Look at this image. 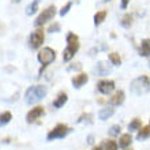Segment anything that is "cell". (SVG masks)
Returning a JSON list of instances; mask_svg holds the SVG:
<instances>
[{
    "label": "cell",
    "mask_w": 150,
    "mask_h": 150,
    "mask_svg": "<svg viewBox=\"0 0 150 150\" xmlns=\"http://www.w3.org/2000/svg\"><path fill=\"white\" fill-rule=\"evenodd\" d=\"M149 137H150V126L141 127V128L138 130V134H137V139H138V141L147 139Z\"/></svg>",
    "instance_id": "obj_17"
},
{
    "label": "cell",
    "mask_w": 150,
    "mask_h": 150,
    "mask_svg": "<svg viewBox=\"0 0 150 150\" xmlns=\"http://www.w3.org/2000/svg\"><path fill=\"white\" fill-rule=\"evenodd\" d=\"M66 40H67V47L63 51V60L64 62H70V60H72L75 53L79 51L81 44H79V37L72 32L68 33Z\"/></svg>",
    "instance_id": "obj_2"
},
{
    "label": "cell",
    "mask_w": 150,
    "mask_h": 150,
    "mask_svg": "<svg viewBox=\"0 0 150 150\" xmlns=\"http://www.w3.org/2000/svg\"><path fill=\"white\" fill-rule=\"evenodd\" d=\"M132 143V137L130 135V132H127V134H123L119 139V146L123 147V149H127V147H130V145Z\"/></svg>",
    "instance_id": "obj_15"
},
{
    "label": "cell",
    "mask_w": 150,
    "mask_h": 150,
    "mask_svg": "<svg viewBox=\"0 0 150 150\" xmlns=\"http://www.w3.org/2000/svg\"><path fill=\"white\" fill-rule=\"evenodd\" d=\"M71 7H72V1H67V3L64 4L63 7L60 8V11H59V14L62 16H64V15H67L68 14V11L71 10Z\"/></svg>",
    "instance_id": "obj_26"
},
{
    "label": "cell",
    "mask_w": 150,
    "mask_h": 150,
    "mask_svg": "<svg viewBox=\"0 0 150 150\" xmlns=\"http://www.w3.org/2000/svg\"><path fill=\"white\" fill-rule=\"evenodd\" d=\"M67 100H68L67 93H64V91H60L59 94L56 96V98L53 100L52 105H53V108H56V109H60L62 107H64V104L67 103Z\"/></svg>",
    "instance_id": "obj_13"
},
{
    "label": "cell",
    "mask_w": 150,
    "mask_h": 150,
    "mask_svg": "<svg viewBox=\"0 0 150 150\" xmlns=\"http://www.w3.org/2000/svg\"><path fill=\"white\" fill-rule=\"evenodd\" d=\"M108 12L107 10H101V11H97L94 14V25L96 26H100V25L103 23L104 21H105V18H107Z\"/></svg>",
    "instance_id": "obj_18"
},
{
    "label": "cell",
    "mask_w": 150,
    "mask_h": 150,
    "mask_svg": "<svg viewBox=\"0 0 150 150\" xmlns=\"http://www.w3.org/2000/svg\"><path fill=\"white\" fill-rule=\"evenodd\" d=\"M81 68H82V64L81 63H75V64H71V66H68V71H72V70H75V71H76V70H81Z\"/></svg>",
    "instance_id": "obj_28"
},
{
    "label": "cell",
    "mask_w": 150,
    "mask_h": 150,
    "mask_svg": "<svg viewBox=\"0 0 150 150\" xmlns=\"http://www.w3.org/2000/svg\"><path fill=\"white\" fill-rule=\"evenodd\" d=\"M124 98H126L124 91L117 90V91H115L113 94L109 97V104H111L112 107H119V105H122V104L124 103Z\"/></svg>",
    "instance_id": "obj_11"
},
{
    "label": "cell",
    "mask_w": 150,
    "mask_h": 150,
    "mask_svg": "<svg viewBox=\"0 0 150 150\" xmlns=\"http://www.w3.org/2000/svg\"><path fill=\"white\" fill-rule=\"evenodd\" d=\"M55 15H56V7L55 6H49V7H47L45 10H42V11L40 12V15L37 16L36 21H34V26L41 28L42 25L48 23L49 21L53 19Z\"/></svg>",
    "instance_id": "obj_5"
},
{
    "label": "cell",
    "mask_w": 150,
    "mask_h": 150,
    "mask_svg": "<svg viewBox=\"0 0 150 150\" xmlns=\"http://www.w3.org/2000/svg\"><path fill=\"white\" fill-rule=\"evenodd\" d=\"M87 81H89V75L86 72H79V74L74 75L71 79V82L75 89H81L85 83H87Z\"/></svg>",
    "instance_id": "obj_10"
},
{
    "label": "cell",
    "mask_w": 150,
    "mask_h": 150,
    "mask_svg": "<svg viewBox=\"0 0 150 150\" xmlns=\"http://www.w3.org/2000/svg\"><path fill=\"white\" fill-rule=\"evenodd\" d=\"M120 131H122V127L119 126V124H113V126L108 130V134L111 135V137H117L120 134Z\"/></svg>",
    "instance_id": "obj_25"
},
{
    "label": "cell",
    "mask_w": 150,
    "mask_h": 150,
    "mask_svg": "<svg viewBox=\"0 0 150 150\" xmlns=\"http://www.w3.org/2000/svg\"><path fill=\"white\" fill-rule=\"evenodd\" d=\"M94 72L96 75H98V76H105V75L111 74L112 72V68L108 66L107 63H104V62H100L94 68Z\"/></svg>",
    "instance_id": "obj_12"
},
{
    "label": "cell",
    "mask_w": 150,
    "mask_h": 150,
    "mask_svg": "<svg viewBox=\"0 0 150 150\" xmlns=\"http://www.w3.org/2000/svg\"><path fill=\"white\" fill-rule=\"evenodd\" d=\"M130 1H131V0H122V1H120V7H122L123 10H126V8L128 7Z\"/></svg>",
    "instance_id": "obj_29"
},
{
    "label": "cell",
    "mask_w": 150,
    "mask_h": 150,
    "mask_svg": "<svg viewBox=\"0 0 150 150\" xmlns=\"http://www.w3.org/2000/svg\"><path fill=\"white\" fill-rule=\"evenodd\" d=\"M108 59H109L112 66H120L122 64V57H120V55H119L117 52H111L108 55Z\"/></svg>",
    "instance_id": "obj_21"
},
{
    "label": "cell",
    "mask_w": 150,
    "mask_h": 150,
    "mask_svg": "<svg viewBox=\"0 0 150 150\" xmlns=\"http://www.w3.org/2000/svg\"><path fill=\"white\" fill-rule=\"evenodd\" d=\"M48 94V87L44 85H33L25 93V101L29 105L40 103L42 98H45Z\"/></svg>",
    "instance_id": "obj_1"
},
{
    "label": "cell",
    "mask_w": 150,
    "mask_h": 150,
    "mask_svg": "<svg viewBox=\"0 0 150 150\" xmlns=\"http://www.w3.org/2000/svg\"><path fill=\"white\" fill-rule=\"evenodd\" d=\"M107 1H108V0H107Z\"/></svg>",
    "instance_id": "obj_35"
},
{
    "label": "cell",
    "mask_w": 150,
    "mask_h": 150,
    "mask_svg": "<svg viewBox=\"0 0 150 150\" xmlns=\"http://www.w3.org/2000/svg\"><path fill=\"white\" fill-rule=\"evenodd\" d=\"M44 40H45V36H44V30L42 28H38L37 30L29 36V47L32 49H38L41 45H42Z\"/></svg>",
    "instance_id": "obj_7"
},
{
    "label": "cell",
    "mask_w": 150,
    "mask_h": 150,
    "mask_svg": "<svg viewBox=\"0 0 150 150\" xmlns=\"http://www.w3.org/2000/svg\"><path fill=\"white\" fill-rule=\"evenodd\" d=\"M97 90L101 93V94H111L112 91L115 90V82L111 79H103L97 83Z\"/></svg>",
    "instance_id": "obj_8"
},
{
    "label": "cell",
    "mask_w": 150,
    "mask_h": 150,
    "mask_svg": "<svg viewBox=\"0 0 150 150\" xmlns=\"http://www.w3.org/2000/svg\"><path fill=\"white\" fill-rule=\"evenodd\" d=\"M12 120V113L10 111H4L0 113V127L6 126Z\"/></svg>",
    "instance_id": "obj_20"
},
{
    "label": "cell",
    "mask_w": 150,
    "mask_h": 150,
    "mask_svg": "<svg viewBox=\"0 0 150 150\" xmlns=\"http://www.w3.org/2000/svg\"><path fill=\"white\" fill-rule=\"evenodd\" d=\"M93 135H89V137H87V143H93Z\"/></svg>",
    "instance_id": "obj_30"
},
{
    "label": "cell",
    "mask_w": 150,
    "mask_h": 150,
    "mask_svg": "<svg viewBox=\"0 0 150 150\" xmlns=\"http://www.w3.org/2000/svg\"><path fill=\"white\" fill-rule=\"evenodd\" d=\"M132 22H134V16L131 15V14H124L122 21H120V25L124 29H130L132 26Z\"/></svg>",
    "instance_id": "obj_19"
},
{
    "label": "cell",
    "mask_w": 150,
    "mask_h": 150,
    "mask_svg": "<svg viewBox=\"0 0 150 150\" xmlns=\"http://www.w3.org/2000/svg\"><path fill=\"white\" fill-rule=\"evenodd\" d=\"M37 10H38V0H33L32 3L26 7V15H33V14H36Z\"/></svg>",
    "instance_id": "obj_22"
},
{
    "label": "cell",
    "mask_w": 150,
    "mask_h": 150,
    "mask_svg": "<svg viewBox=\"0 0 150 150\" xmlns=\"http://www.w3.org/2000/svg\"><path fill=\"white\" fill-rule=\"evenodd\" d=\"M130 90L137 96L146 94L150 91V78L146 75H141L138 78H135L130 85Z\"/></svg>",
    "instance_id": "obj_3"
},
{
    "label": "cell",
    "mask_w": 150,
    "mask_h": 150,
    "mask_svg": "<svg viewBox=\"0 0 150 150\" xmlns=\"http://www.w3.org/2000/svg\"><path fill=\"white\" fill-rule=\"evenodd\" d=\"M18 1H21V0H14V3H18Z\"/></svg>",
    "instance_id": "obj_33"
},
{
    "label": "cell",
    "mask_w": 150,
    "mask_h": 150,
    "mask_svg": "<svg viewBox=\"0 0 150 150\" xmlns=\"http://www.w3.org/2000/svg\"><path fill=\"white\" fill-rule=\"evenodd\" d=\"M113 113H115V109L113 108H111V107H107V108H103V109H100V112H98V117H100V120H108V119L111 117V116H113Z\"/></svg>",
    "instance_id": "obj_16"
},
{
    "label": "cell",
    "mask_w": 150,
    "mask_h": 150,
    "mask_svg": "<svg viewBox=\"0 0 150 150\" xmlns=\"http://www.w3.org/2000/svg\"><path fill=\"white\" fill-rule=\"evenodd\" d=\"M3 142H4V143H8V142H11V139H8V138H6V139H3Z\"/></svg>",
    "instance_id": "obj_32"
},
{
    "label": "cell",
    "mask_w": 150,
    "mask_h": 150,
    "mask_svg": "<svg viewBox=\"0 0 150 150\" xmlns=\"http://www.w3.org/2000/svg\"><path fill=\"white\" fill-rule=\"evenodd\" d=\"M55 59H56L55 49H52V48H49V47L42 48V49L37 53V60L42 64V68L48 67L49 64H52L53 62H55Z\"/></svg>",
    "instance_id": "obj_4"
},
{
    "label": "cell",
    "mask_w": 150,
    "mask_h": 150,
    "mask_svg": "<svg viewBox=\"0 0 150 150\" xmlns=\"http://www.w3.org/2000/svg\"><path fill=\"white\" fill-rule=\"evenodd\" d=\"M101 146H103V150H117L119 145L115 142V141L109 139V141H104V142L101 143Z\"/></svg>",
    "instance_id": "obj_23"
},
{
    "label": "cell",
    "mask_w": 150,
    "mask_h": 150,
    "mask_svg": "<svg viewBox=\"0 0 150 150\" xmlns=\"http://www.w3.org/2000/svg\"><path fill=\"white\" fill-rule=\"evenodd\" d=\"M124 150H132V149H128V147H127V149H124Z\"/></svg>",
    "instance_id": "obj_34"
},
{
    "label": "cell",
    "mask_w": 150,
    "mask_h": 150,
    "mask_svg": "<svg viewBox=\"0 0 150 150\" xmlns=\"http://www.w3.org/2000/svg\"><path fill=\"white\" fill-rule=\"evenodd\" d=\"M141 127H142V122H141V119L135 117V119H132V120L130 122V124H128V130L130 131H138Z\"/></svg>",
    "instance_id": "obj_24"
},
{
    "label": "cell",
    "mask_w": 150,
    "mask_h": 150,
    "mask_svg": "<svg viewBox=\"0 0 150 150\" xmlns=\"http://www.w3.org/2000/svg\"><path fill=\"white\" fill-rule=\"evenodd\" d=\"M44 113H45V109H44V107H41V105H37V107L32 108V109L28 112V115H26V122H28L29 124H30V123H34L37 119H40Z\"/></svg>",
    "instance_id": "obj_9"
},
{
    "label": "cell",
    "mask_w": 150,
    "mask_h": 150,
    "mask_svg": "<svg viewBox=\"0 0 150 150\" xmlns=\"http://www.w3.org/2000/svg\"><path fill=\"white\" fill-rule=\"evenodd\" d=\"M48 32H49V33H59L60 32V25L57 23V22L52 23L51 26L48 28Z\"/></svg>",
    "instance_id": "obj_27"
},
{
    "label": "cell",
    "mask_w": 150,
    "mask_h": 150,
    "mask_svg": "<svg viewBox=\"0 0 150 150\" xmlns=\"http://www.w3.org/2000/svg\"><path fill=\"white\" fill-rule=\"evenodd\" d=\"M139 55L143 57L150 56V38H145L141 42V48H139Z\"/></svg>",
    "instance_id": "obj_14"
},
{
    "label": "cell",
    "mask_w": 150,
    "mask_h": 150,
    "mask_svg": "<svg viewBox=\"0 0 150 150\" xmlns=\"http://www.w3.org/2000/svg\"><path fill=\"white\" fill-rule=\"evenodd\" d=\"M93 150H103V146H101V145H98V146H94V147H93Z\"/></svg>",
    "instance_id": "obj_31"
},
{
    "label": "cell",
    "mask_w": 150,
    "mask_h": 150,
    "mask_svg": "<svg viewBox=\"0 0 150 150\" xmlns=\"http://www.w3.org/2000/svg\"><path fill=\"white\" fill-rule=\"evenodd\" d=\"M71 131V128L67 126V124H63V123H59L56 124L53 128H52L47 135V139L48 141H55V139H62L64 138L66 135Z\"/></svg>",
    "instance_id": "obj_6"
}]
</instances>
